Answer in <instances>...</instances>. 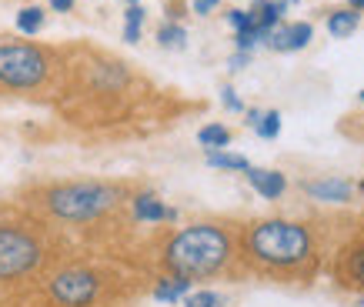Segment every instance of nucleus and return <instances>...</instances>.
Instances as JSON below:
<instances>
[{
  "mask_svg": "<svg viewBox=\"0 0 364 307\" xmlns=\"http://www.w3.org/2000/svg\"><path fill=\"white\" fill-rule=\"evenodd\" d=\"M41 261H44V251L33 234L11 227V224H0V281L31 274L41 267Z\"/></svg>",
  "mask_w": 364,
  "mask_h": 307,
  "instance_id": "nucleus-5",
  "label": "nucleus"
},
{
  "mask_svg": "<svg viewBox=\"0 0 364 307\" xmlns=\"http://www.w3.org/2000/svg\"><path fill=\"white\" fill-rule=\"evenodd\" d=\"M244 251L254 264H261L267 271H294L314 257V237L298 220L271 217L247 227Z\"/></svg>",
  "mask_w": 364,
  "mask_h": 307,
  "instance_id": "nucleus-2",
  "label": "nucleus"
},
{
  "mask_svg": "<svg viewBox=\"0 0 364 307\" xmlns=\"http://www.w3.org/2000/svg\"><path fill=\"white\" fill-rule=\"evenodd\" d=\"M234 257V234L224 224H191L177 230L164 247V267L177 277L200 281V277L221 274Z\"/></svg>",
  "mask_w": 364,
  "mask_h": 307,
  "instance_id": "nucleus-1",
  "label": "nucleus"
},
{
  "mask_svg": "<svg viewBox=\"0 0 364 307\" xmlns=\"http://www.w3.org/2000/svg\"><path fill=\"white\" fill-rule=\"evenodd\" d=\"M314 37V27L308 21H298V23H281L277 31H271L267 37V47L277 50V54H291V50H304Z\"/></svg>",
  "mask_w": 364,
  "mask_h": 307,
  "instance_id": "nucleus-7",
  "label": "nucleus"
},
{
  "mask_svg": "<svg viewBox=\"0 0 364 307\" xmlns=\"http://www.w3.org/2000/svg\"><path fill=\"white\" fill-rule=\"evenodd\" d=\"M50 294L64 307H84L97 297V277L90 271H64L50 281Z\"/></svg>",
  "mask_w": 364,
  "mask_h": 307,
  "instance_id": "nucleus-6",
  "label": "nucleus"
},
{
  "mask_svg": "<svg viewBox=\"0 0 364 307\" xmlns=\"http://www.w3.org/2000/svg\"><path fill=\"white\" fill-rule=\"evenodd\" d=\"M184 307H224V297L218 291H191L184 297Z\"/></svg>",
  "mask_w": 364,
  "mask_h": 307,
  "instance_id": "nucleus-20",
  "label": "nucleus"
},
{
  "mask_svg": "<svg viewBox=\"0 0 364 307\" xmlns=\"http://www.w3.org/2000/svg\"><path fill=\"white\" fill-rule=\"evenodd\" d=\"M184 41H188V31L181 27V23L174 21H167L157 27V44L164 47V50H181L184 47Z\"/></svg>",
  "mask_w": 364,
  "mask_h": 307,
  "instance_id": "nucleus-17",
  "label": "nucleus"
},
{
  "mask_svg": "<svg viewBox=\"0 0 364 307\" xmlns=\"http://www.w3.org/2000/svg\"><path fill=\"white\" fill-rule=\"evenodd\" d=\"M348 7H354V11H364V0H348Z\"/></svg>",
  "mask_w": 364,
  "mask_h": 307,
  "instance_id": "nucleus-30",
  "label": "nucleus"
},
{
  "mask_svg": "<svg viewBox=\"0 0 364 307\" xmlns=\"http://www.w3.org/2000/svg\"><path fill=\"white\" fill-rule=\"evenodd\" d=\"M141 31H144V27H134V23H124V41H127V44H137V41H141Z\"/></svg>",
  "mask_w": 364,
  "mask_h": 307,
  "instance_id": "nucleus-27",
  "label": "nucleus"
},
{
  "mask_svg": "<svg viewBox=\"0 0 364 307\" xmlns=\"http://www.w3.org/2000/svg\"><path fill=\"white\" fill-rule=\"evenodd\" d=\"M304 194L311 200H324V204H348L354 198V184L341 177H318L304 184Z\"/></svg>",
  "mask_w": 364,
  "mask_h": 307,
  "instance_id": "nucleus-8",
  "label": "nucleus"
},
{
  "mask_svg": "<svg viewBox=\"0 0 364 307\" xmlns=\"http://www.w3.org/2000/svg\"><path fill=\"white\" fill-rule=\"evenodd\" d=\"M121 204V187L104 181H70L44 194V208L60 220H94Z\"/></svg>",
  "mask_w": 364,
  "mask_h": 307,
  "instance_id": "nucleus-4",
  "label": "nucleus"
},
{
  "mask_svg": "<svg viewBox=\"0 0 364 307\" xmlns=\"http://www.w3.org/2000/svg\"><path fill=\"white\" fill-rule=\"evenodd\" d=\"M244 177H247V184H251L264 200H277L287 190V177L281 174V171H271V167H254L251 164V171Z\"/></svg>",
  "mask_w": 364,
  "mask_h": 307,
  "instance_id": "nucleus-9",
  "label": "nucleus"
},
{
  "mask_svg": "<svg viewBox=\"0 0 364 307\" xmlns=\"http://www.w3.org/2000/svg\"><path fill=\"white\" fill-rule=\"evenodd\" d=\"M261 114H264V110L251 107V110H247V121H244V124H247V127H251V131H254V127H257V121H261Z\"/></svg>",
  "mask_w": 364,
  "mask_h": 307,
  "instance_id": "nucleus-29",
  "label": "nucleus"
},
{
  "mask_svg": "<svg viewBox=\"0 0 364 307\" xmlns=\"http://www.w3.org/2000/svg\"><path fill=\"white\" fill-rule=\"evenodd\" d=\"M221 104L228 110H234V114H241V110H244V104L237 100V90H234L231 84H224V87H221Z\"/></svg>",
  "mask_w": 364,
  "mask_h": 307,
  "instance_id": "nucleus-23",
  "label": "nucleus"
},
{
  "mask_svg": "<svg viewBox=\"0 0 364 307\" xmlns=\"http://www.w3.org/2000/svg\"><path fill=\"white\" fill-rule=\"evenodd\" d=\"M221 0H194V14H200V17H208L214 7H218Z\"/></svg>",
  "mask_w": 364,
  "mask_h": 307,
  "instance_id": "nucleus-26",
  "label": "nucleus"
},
{
  "mask_svg": "<svg viewBox=\"0 0 364 307\" xmlns=\"http://www.w3.org/2000/svg\"><path fill=\"white\" fill-rule=\"evenodd\" d=\"M17 31L27 33V37L44 31V7H21L17 11Z\"/></svg>",
  "mask_w": 364,
  "mask_h": 307,
  "instance_id": "nucleus-18",
  "label": "nucleus"
},
{
  "mask_svg": "<svg viewBox=\"0 0 364 307\" xmlns=\"http://www.w3.org/2000/svg\"><path fill=\"white\" fill-rule=\"evenodd\" d=\"M234 44H237V50H247V54H251L257 44H267V33H261L257 27H247V31L234 33Z\"/></svg>",
  "mask_w": 364,
  "mask_h": 307,
  "instance_id": "nucleus-21",
  "label": "nucleus"
},
{
  "mask_svg": "<svg viewBox=\"0 0 364 307\" xmlns=\"http://www.w3.org/2000/svg\"><path fill=\"white\" fill-rule=\"evenodd\" d=\"M254 134H257L261 141H274L277 134H281V114H277V110H264L257 127H254Z\"/></svg>",
  "mask_w": 364,
  "mask_h": 307,
  "instance_id": "nucleus-19",
  "label": "nucleus"
},
{
  "mask_svg": "<svg viewBox=\"0 0 364 307\" xmlns=\"http://www.w3.org/2000/svg\"><path fill=\"white\" fill-rule=\"evenodd\" d=\"M251 14H254V27L271 37V31L281 27V17L287 14V0H257L251 7Z\"/></svg>",
  "mask_w": 364,
  "mask_h": 307,
  "instance_id": "nucleus-12",
  "label": "nucleus"
},
{
  "mask_svg": "<svg viewBox=\"0 0 364 307\" xmlns=\"http://www.w3.org/2000/svg\"><path fill=\"white\" fill-rule=\"evenodd\" d=\"M50 7L57 14H67V11H74V0H50Z\"/></svg>",
  "mask_w": 364,
  "mask_h": 307,
  "instance_id": "nucleus-28",
  "label": "nucleus"
},
{
  "mask_svg": "<svg viewBox=\"0 0 364 307\" xmlns=\"http://www.w3.org/2000/svg\"><path fill=\"white\" fill-rule=\"evenodd\" d=\"M358 100H361V104H364V90H361V94H358Z\"/></svg>",
  "mask_w": 364,
  "mask_h": 307,
  "instance_id": "nucleus-32",
  "label": "nucleus"
},
{
  "mask_svg": "<svg viewBox=\"0 0 364 307\" xmlns=\"http://www.w3.org/2000/svg\"><path fill=\"white\" fill-rule=\"evenodd\" d=\"M358 23H361V14L354 11V7H338V11L328 14V33L344 41V37H351L358 31Z\"/></svg>",
  "mask_w": 364,
  "mask_h": 307,
  "instance_id": "nucleus-13",
  "label": "nucleus"
},
{
  "mask_svg": "<svg viewBox=\"0 0 364 307\" xmlns=\"http://www.w3.org/2000/svg\"><path fill=\"white\" fill-rule=\"evenodd\" d=\"M124 4H127V7H131V4H141V0H124Z\"/></svg>",
  "mask_w": 364,
  "mask_h": 307,
  "instance_id": "nucleus-31",
  "label": "nucleus"
},
{
  "mask_svg": "<svg viewBox=\"0 0 364 307\" xmlns=\"http://www.w3.org/2000/svg\"><path fill=\"white\" fill-rule=\"evenodd\" d=\"M188 294H191V281H188V277H177V274L161 277V281H157V287H154V297H157V301H164V304L184 301Z\"/></svg>",
  "mask_w": 364,
  "mask_h": 307,
  "instance_id": "nucleus-14",
  "label": "nucleus"
},
{
  "mask_svg": "<svg viewBox=\"0 0 364 307\" xmlns=\"http://www.w3.org/2000/svg\"><path fill=\"white\" fill-rule=\"evenodd\" d=\"M228 23L234 27V33L247 31V27H254V14L251 11H228Z\"/></svg>",
  "mask_w": 364,
  "mask_h": 307,
  "instance_id": "nucleus-22",
  "label": "nucleus"
},
{
  "mask_svg": "<svg viewBox=\"0 0 364 307\" xmlns=\"http://www.w3.org/2000/svg\"><path fill=\"white\" fill-rule=\"evenodd\" d=\"M134 217L144 220V224H164V220L177 217V210L167 208L157 194H137L134 198Z\"/></svg>",
  "mask_w": 364,
  "mask_h": 307,
  "instance_id": "nucleus-10",
  "label": "nucleus"
},
{
  "mask_svg": "<svg viewBox=\"0 0 364 307\" xmlns=\"http://www.w3.org/2000/svg\"><path fill=\"white\" fill-rule=\"evenodd\" d=\"M247 64H251V54H247V50H237V54L228 60V67H231V70H244Z\"/></svg>",
  "mask_w": 364,
  "mask_h": 307,
  "instance_id": "nucleus-25",
  "label": "nucleus"
},
{
  "mask_svg": "<svg viewBox=\"0 0 364 307\" xmlns=\"http://www.w3.org/2000/svg\"><path fill=\"white\" fill-rule=\"evenodd\" d=\"M338 277H341V284L364 291V244H354V247H348V251L341 254Z\"/></svg>",
  "mask_w": 364,
  "mask_h": 307,
  "instance_id": "nucleus-11",
  "label": "nucleus"
},
{
  "mask_svg": "<svg viewBox=\"0 0 364 307\" xmlns=\"http://www.w3.org/2000/svg\"><path fill=\"white\" fill-rule=\"evenodd\" d=\"M208 164L218 167V171H241V174L251 171V161L244 154H231V151H208Z\"/></svg>",
  "mask_w": 364,
  "mask_h": 307,
  "instance_id": "nucleus-16",
  "label": "nucleus"
},
{
  "mask_svg": "<svg viewBox=\"0 0 364 307\" xmlns=\"http://www.w3.org/2000/svg\"><path fill=\"white\" fill-rule=\"evenodd\" d=\"M54 74V57L50 50L31 41H0V87L37 94L47 87Z\"/></svg>",
  "mask_w": 364,
  "mask_h": 307,
  "instance_id": "nucleus-3",
  "label": "nucleus"
},
{
  "mask_svg": "<svg viewBox=\"0 0 364 307\" xmlns=\"http://www.w3.org/2000/svg\"><path fill=\"white\" fill-rule=\"evenodd\" d=\"M144 17H147V11H144L141 4H131L124 11V23H134V27H144Z\"/></svg>",
  "mask_w": 364,
  "mask_h": 307,
  "instance_id": "nucleus-24",
  "label": "nucleus"
},
{
  "mask_svg": "<svg viewBox=\"0 0 364 307\" xmlns=\"http://www.w3.org/2000/svg\"><path fill=\"white\" fill-rule=\"evenodd\" d=\"M198 144L204 151H224V147L231 144V131H228L224 124H204L198 131Z\"/></svg>",
  "mask_w": 364,
  "mask_h": 307,
  "instance_id": "nucleus-15",
  "label": "nucleus"
}]
</instances>
